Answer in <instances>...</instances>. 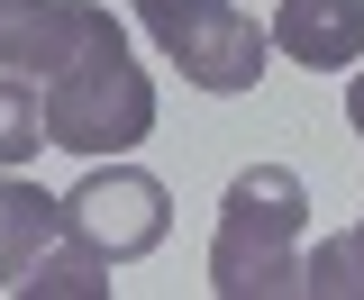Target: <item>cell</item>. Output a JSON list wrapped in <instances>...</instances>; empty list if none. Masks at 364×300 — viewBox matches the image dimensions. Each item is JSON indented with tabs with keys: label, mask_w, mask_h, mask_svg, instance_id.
<instances>
[{
	"label": "cell",
	"mask_w": 364,
	"mask_h": 300,
	"mask_svg": "<svg viewBox=\"0 0 364 300\" xmlns=\"http://www.w3.org/2000/svg\"><path fill=\"white\" fill-rule=\"evenodd\" d=\"M37 91H46V146H64V155H91L100 164V155H128L136 136H155V82L128 55V37L73 55Z\"/></svg>",
	"instance_id": "obj_2"
},
{
	"label": "cell",
	"mask_w": 364,
	"mask_h": 300,
	"mask_svg": "<svg viewBox=\"0 0 364 300\" xmlns=\"http://www.w3.org/2000/svg\"><path fill=\"white\" fill-rule=\"evenodd\" d=\"M9 291H28V300H100V291H109V255H91L82 237H73L64 255L46 246V255L28 264V273H18Z\"/></svg>",
	"instance_id": "obj_8"
},
{
	"label": "cell",
	"mask_w": 364,
	"mask_h": 300,
	"mask_svg": "<svg viewBox=\"0 0 364 300\" xmlns=\"http://www.w3.org/2000/svg\"><path fill=\"white\" fill-rule=\"evenodd\" d=\"M301 291H318V300H364V218L346 227V237H328V246L301 255Z\"/></svg>",
	"instance_id": "obj_10"
},
{
	"label": "cell",
	"mask_w": 364,
	"mask_h": 300,
	"mask_svg": "<svg viewBox=\"0 0 364 300\" xmlns=\"http://www.w3.org/2000/svg\"><path fill=\"white\" fill-rule=\"evenodd\" d=\"M55 237H64V200L37 191V182H18V173H0V291L18 282Z\"/></svg>",
	"instance_id": "obj_7"
},
{
	"label": "cell",
	"mask_w": 364,
	"mask_h": 300,
	"mask_svg": "<svg viewBox=\"0 0 364 300\" xmlns=\"http://www.w3.org/2000/svg\"><path fill=\"white\" fill-rule=\"evenodd\" d=\"M64 237H82L91 255H109V264H136V255H155V246L173 237V191H164L155 173L100 155V164L64 191Z\"/></svg>",
	"instance_id": "obj_4"
},
{
	"label": "cell",
	"mask_w": 364,
	"mask_h": 300,
	"mask_svg": "<svg viewBox=\"0 0 364 300\" xmlns=\"http://www.w3.org/2000/svg\"><path fill=\"white\" fill-rule=\"evenodd\" d=\"M346 128L364 136V73H355V82H346Z\"/></svg>",
	"instance_id": "obj_11"
},
{
	"label": "cell",
	"mask_w": 364,
	"mask_h": 300,
	"mask_svg": "<svg viewBox=\"0 0 364 300\" xmlns=\"http://www.w3.org/2000/svg\"><path fill=\"white\" fill-rule=\"evenodd\" d=\"M109 37H128V28L100 0H0V73H18V82H46Z\"/></svg>",
	"instance_id": "obj_5"
},
{
	"label": "cell",
	"mask_w": 364,
	"mask_h": 300,
	"mask_svg": "<svg viewBox=\"0 0 364 300\" xmlns=\"http://www.w3.org/2000/svg\"><path fill=\"white\" fill-rule=\"evenodd\" d=\"M146 37L164 45V64H182L191 91H255L264 82V55H273V28H255L237 0H136Z\"/></svg>",
	"instance_id": "obj_3"
},
{
	"label": "cell",
	"mask_w": 364,
	"mask_h": 300,
	"mask_svg": "<svg viewBox=\"0 0 364 300\" xmlns=\"http://www.w3.org/2000/svg\"><path fill=\"white\" fill-rule=\"evenodd\" d=\"M301 227H310V182L291 164H246L210 227V291L219 300L301 291Z\"/></svg>",
	"instance_id": "obj_1"
},
{
	"label": "cell",
	"mask_w": 364,
	"mask_h": 300,
	"mask_svg": "<svg viewBox=\"0 0 364 300\" xmlns=\"http://www.w3.org/2000/svg\"><path fill=\"white\" fill-rule=\"evenodd\" d=\"M273 45L310 73H346L364 55V0H282L273 9Z\"/></svg>",
	"instance_id": "obj_6"
},
{
	"label": "cell",
	"mask_w": 364,
	"mask_h": 300,
	"mask_svg": "<svg viewBox=\"0 0 364 300\" xmlns=\"http://www.w3.org/2000/svg\"><path fill=\"white\" fill-rule=\"evenodd\" d=\"M37 146H46V91L18 82V73H0V173L37 164Z\"/></svg>",
	"instance_id": "obj_9"
}]
</instances>
